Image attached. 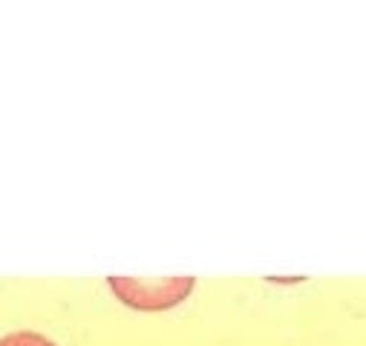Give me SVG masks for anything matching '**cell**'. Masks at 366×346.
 Listing matches in <instances>:
<instances>
[{"mask_svg": "<svg viewBox=\"0 0 366 346\" xmlns=\"http://www.w3.org/2000/svg\"><path fill=\"white\" fill-rule=\"evenodd\" d=\"M110 289L121 297V303L133 309H170L182 303L191 289L194 277H156V280H142V277H110Z\"/></svg>", "mask_w": 366, "mask_h": 346, "instance_id": "cell-1", "label": "cell"}, {"mask_svg": "<svg viewBox=\"0 0 366 346\" xmlns=\"http://www.w3.org/2000/svg\"><path fill=\"white\" fill-rule=\"evenodd\" d=\"M0 346H55V343L38 332H12L6 337H0Z\"/></svg>", "mask_w": 366, "mask_h": 346, "instance_id": "cell-2", "label": "cell"}]
</instances>
